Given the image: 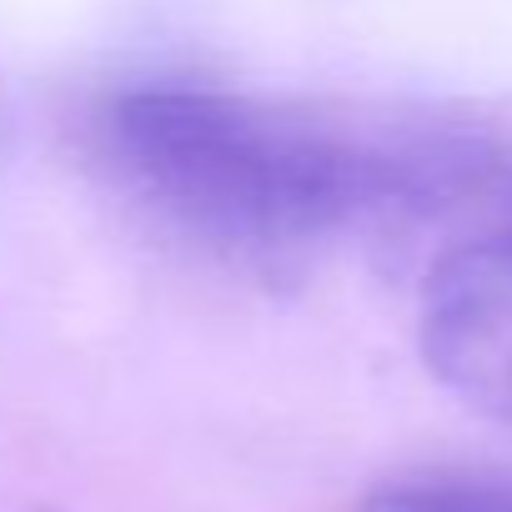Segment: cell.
I'll list each match as a JSON object with an SVG mask.
<instances>
[{"instance_id": "cell-1", "label": "cell", "mask_w": 512, "mask_h": 512, "mask_svg": "<svg viewBox=\"0 0 512 512\" xmlns=\"http://www.w3.org/2000/svg\"><path fill=\"white\" fill-rule=\"evenodd\" d=\"M96 136L146 206L236 251H302L347 226L407 221L417 191V141L347 136L221 86H126Z\"/></svg>"}, {"instance_id": "cell-2", "label": "cell", "mask_w": 512, "mask_h": 512, "mask_svg": "<svg viewBox=\"0 0 512 512\" xmlns=\"http://www.w3.org/2000/svg\"><path fill=\"white\" fill-rule=\"evenodd\" d=\"M417 342L457 402L512 427V221L452 236L432 256Z\"/></svg>"}, {"instance_id": "cell-3", "label": "cell", "mask_w": 512, "mask_h": 512, "mask_svg": "<svg viewBox=\"0 0 512 512\" xmlns=\"http://www.w3.org/2000/svg\"><path fill=\"white\" fill-rule=\"evenodd\" d=\"M362 512H512V487L477 477H407L372 492Z\"/></svg>"}, {"instance_id": "cell-4", "label": "cell", "mask_w": 512, "mask_h": 512, "mask_svg": "<svg viewBox=\"0 0 512 512\" xmlns=\"http://www.w3.org/2000/svg\"><path fill=\"white\" fill-rule=\"evenodd\" d=\"M0 512H46V507H36V502H11V497H0Z\"/></svg>"}]
</instances>
